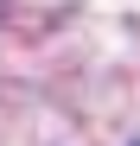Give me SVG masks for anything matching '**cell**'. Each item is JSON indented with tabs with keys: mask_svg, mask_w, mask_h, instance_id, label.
<instances>
[{
	"mask_svg": "<svg viewBox=\"0 0 140 146\" xmlns=\"http://www.w3.org/2000/svg\"><path fill=\"white\" fill-rule=\"evenodd\" d=\"M0 13H7V0H0Z\"/></svg>",
	"mask_w": 140,
	"mask_h": 146,
	"instance_id": "1",
	"label": "cell"
}]
</instances>
